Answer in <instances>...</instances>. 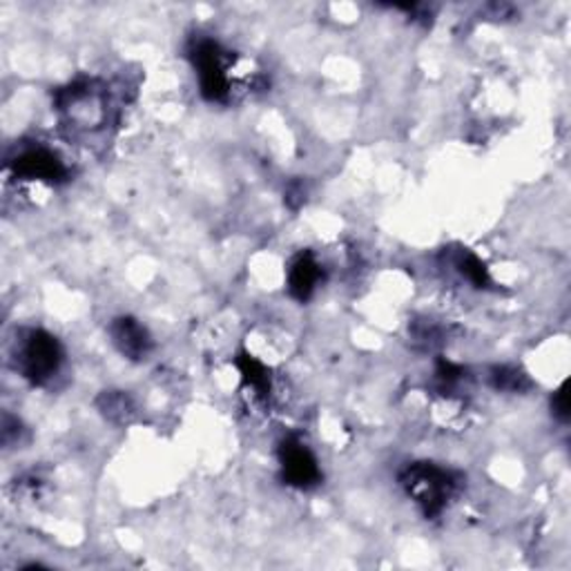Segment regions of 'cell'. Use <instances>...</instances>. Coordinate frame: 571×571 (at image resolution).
<instances>
[{"label":"cell","instance_id":"cell-1","mask_svg":"<svg viewBox=\"0 0 571 571\" xmlns=\"http://www.w3.org/2000/svg\"><path fill=\"white\" fill-rule=\"evenodd\" d=\"M190 61H193L199 78L202 94L212 104L230 101L236 92H242L246 76L240 59L210 38H199L190 47ZM253 83V81H251Z\"/></svg>","mask_w":571,"mask_h":571},{"label":"cell","instance_id":"cell-2","mask_svg":"<svg viewBox=\"0 0 571 571\" xmlns=\"http://www.w3.org/2000/svg\"><path fill=\"white\" fill-rule=\"evenodd\" d=\"M57 110L63 114L68 127L78 134L101 132L110 123V92L97 78L70 83L57 94Z\"/></svg>","mask_w":571,"mask_h":571},{"label":"cell","instance_id":"cell-3","mask_svg":"<svg viewBox=\"0 0 571 571\" xmlns=\"http://www.w3.org/2000/svg\"><path fill=\"white\" fill-rule=\"evenodd\" d=\"M65 353L54 336L40 328L23 330L14 344V366L34 387L50 385L61 373Z\"/></svg>","mask_w":571,"mask_h":571},{"label":"cell","instance_id":"cell-4","mask_svg":"<svg viewBox=\"0 0 571 571\" xmlns=\"http://www.w3.org/2000/svg\"><path fill=\"white\" fill-rule=\"evenodd\" d=\"M400 485L428 518L438 515L458 489L455 475L432 462L409 464L400 475Z\"/></svg>","mask_w":571,"mask_h":571},{"label":"cell","instance_id":"cell-5","mask_svg":"<svg viewBox=\"0 0 571 571\" xmlns=\"http://www.w3.org/2000/svg\"><path fill=\"white\" fill-rule=\"evenodd\" d=\"M10 170L21 181L57 185L68 179V166L63 163V159L45 146L23 150L14 161H10Z\"/></svg>","mask_w":571,"mask_h":571},{"label":"cell","instance_id":"cell-6","mask_svg":"<svg viewBox=\"0 0 571 571\" xmlns=\"http://www.w3.org/2000/svg\"><path fill=\"white\" fill-rule=\"evenodd\" d=\"M279 462H281L283 481L291 487L311 489L321 478L315 455L300 438L283 440V445L279 447Z\"/></svg>","mask_w":571,"mask_h":571},{"label":"cell","instance_id":"cell-7","mask_svg":"<svg viewBox=\"0 0 571 571\" xmlns=\"http://www.w3.org/2000/svg\"><path fill=\"white\" fill-rule=\"evenodd\" d=\"M110 338L119 353L132 362L146 360L153 351V338L148 328L134 317H117L110 324Z\"/></svg>","mask_w":571,"mask_h":571},{"label":"cell","instance_id":"cell-8","mask_svg":"<svg viewBox=\"0 0 571 571\" xmlns=\"http://www.w3.org/2000/svg\"><path fill=\"white\" fill-rule=\"evenodd\" d=\"M321 281V266L311 253H302L295 257L289 270V291L295 300L308 302L315 293V289Z\"/></svg>","mask_w":571,"mask_h":571},{"label":"cell","instance_id":"cell-9","mask_svg":"<svg viewBox=\"0 0 571 571\" xmlns=\"http://www.w3.org/2000/svg\"><path fill=\"white\" fill-rule=\"evenodd\" d=\"M451 266L469 281L473 283L475 289H487L489 286V272L487 266L475 257L469 251H458L455 255H451Z\"/></svg>","mask_w":571,"mask_h":571},{"label":"cell","instance_id":"cell-10","mask_svg":"<svg viewBox=\"0 0 571 571\" xmlns=\"http://www.w3.org/2000/svg\"><path fill=\"white\" fill-rule=\"evenodd\" d=\"M491 385L498 391H507V393H520L530 389V379L527 375L522 373L515 366H496L491 370Z\"/></svg>","mask_w":571,"mask_h":571},{"label":"cell","instance_id":"cell-11","mask_svg":"<svg viewBox=\"0 0 571 571\" xmlns=\"http://www.w3.org/2000/svg\"><path fill=\"white\" fill-rule=\"evenodd\" d=\"M99 406L104 411V415L112 422H130V417L134 415V404L132 400L121 393V391H110V393H104L101 400H99Z\"/></svg>","mask_w":571,"mask_h":571},{"label":"cell","instance_id":"cell-12","mask_svg":"<svg viewBox=\"0 0 571 571\" xmlns=\"http://www.w3.org/2000/svg\"><path fill=\"white\" fill-rule=\"evenodd\" d=\"M551 413L554 417H558L560 422L569 420V400H567V385H562L554 398H551Z\"/></svg>","mask_w":571,"mask_h":571}]
</instances>
